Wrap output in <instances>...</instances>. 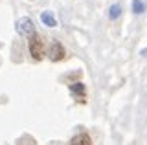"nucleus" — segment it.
Returning a JSON list of instances; mask_svg holds the SVG:
<instances>
[{
  "mask_svg": "<svg viewBox=\"0 0 147 145\" xmlns=\"http://www.w3.org/2000/svg\"><path fill=\"white\" fill-rule=\"evenodd\" d=\"M28 48H30V53L35 61H40L44 57V44H42V39L39 37L37 33H33L30 37V42H28Z\"/></svg>",
  "mask_w": 147,
  "mask_h": 145,
  "instance_id": "1",
  "label": "nucleus"
},
{
  "mask_svg": "<svg viewBox=\"0 0 147 145\" xmlns=\"http://www.w3.org/2000/svg\"><path fill=\"white\" fill-rule=\"evenodd\" d=\"M15 30L22 37H31V35L35 33V26H33V22H31V19H28V17H22V19H18L15 22Z\"/></svg>",
  "mask_w": 147,
  "mask_h": 145,
  "instance_id": "2",
  "label": "nucleus"
},
{
  "mask_svg": "<svg viewBox=\"0 0 147 145\" xmlns=\"http://www.w3.org/2000/svg\"><path fill=\"white\" fill-rule=\"evenodd\" d=\"M64 57V50H63V46L57 42V40H53L52 42V48H50V59L52 61H61V59Z\"/></svg>",
  "mask_w": 147,
  "mask_h": 145,
  "instance_id": "3",
  "label": "nucleus"
},
{
  "mask_svg": "<svg viewBox=\"0 0 147 145\" xmlns=\"http://www.w3.org/2000/svg\"><path fill=\"white\" fill-rule=\"evenodd\" d=\"M70 145H92V140L86 132H81V134H77L76 138H72Z\"/></svg>",
  "mask_w": 147,
  "mask_h": 145,
  "instance_id": "4",
  "label": "nucleus"
},
{
  "mask_svg": "<svg viewBox=\"0 0 147 145\" xmlns=\"http://www.w3.org/2000/svg\"><path fill=\"white\" fill-rule=\"evenodd\" d=\"M40 20H42V24L50 26V28H53V26L57 24V20H55V17H53L52 11H42V13H40Z\"/></svg>",
  "mask_w": 147,
  "mask_h": 145,
  "instance_id": "5",
  "label": "nucleus"
},
{
  "mask_svg": "<svg viewBox=\"0 0 147 145\" xmlns=\"http://www.w3.org/2000/svg\"><path fill=\"white\" fill-rule=\"evenodd\" d=\"M131 7H132V13H134V15H142V13H145V9H147L144 0H132Z\"/></svg>",
  "mask_w": 147,
  "mask_h": 145,
  "instance_id": "6",
  "label": "nucleus"
},
{
  "mask_svg": "<svg viewBox=\"0 0 147 145\" xmlns=\"http://www.w3.org/2000/svg\"><path fill=\"white\" fill-rule=\"evenodd\" d=\"M119 15H121V6L119 4H114V6L109 7V19L110 20H116Z\"/></svg>",
  "mask_w": 147,
  "mask_h": 145,
  "instance_id": "7",
  "label": "nucleus"
},
{
  "mask_svg": "<svg viewBox=\"0 0 147 145\" xmlns=\"http://www.w3.org/2000/svg\"><path fill=\"white\" fill-rule=\"evenodd\" d=\"M70 90H72V92L74 94H85V85H81V83H77V85H72V87H70Z\"/></svg>",
  "mask_w": 147,
  "mask_h": 145,
  "instance_id": "8",
  "label": "nucleus"
}]
</instances>
